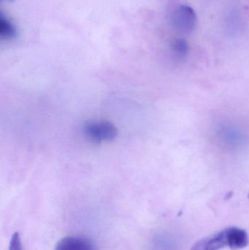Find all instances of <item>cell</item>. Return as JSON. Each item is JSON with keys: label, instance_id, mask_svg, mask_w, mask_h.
<instances>
[{"label": "cell", "instance_id": "obj_1", "mask_svg": "<svg viewBox=\"0 0 249 250\" xmlns=\"http://www.w3.org/2000/svg\"><path fill=\"white\" fill-rule=\"evenodd\" d=\"M85 132L94 141L103 142L114 140L116 137L117 129L111 123L96 122L86 125L85 126Z\"/></svg>", "mask_w": 249, "mask_h": 250}, {"label": "cell", "instance_id": "obj_8", "mask_svg": "<svg viewBox=\"0 0 249 250\" xmlns=\"http://www.w3.org/2000/svg\"><path fill=\"white\" fill-rule=\"evenodd\" d=\"M8 250H23L22 249L21 240H20L19 232H16L12 236Z\"/></svg>", "mask_w": 249, "mask_h": 250}, {"label": "cell", "instance_id": "obj_10", "mask_svg": "<svg viewBox=\"0 0 249 250\" xmlns=\"http://www.w3.org/2000/svg\"></svg>", "mask_w": 249, "mask_h": 250}, {"label": "cell", "instance_id": "obj_3", "mask_svg": "<svg viewBox=\"0 0 249 250\" xmlns=\"http://www.w3.org/2000/svg\"><path fill=\"white\" fill-rule=\"evenodd\" d=\"M55 250H95L90 240L77 236H67L57 242Z\"/></svg>", "mask_w": 249, "mask_h": 250}, {"label": "cell", "instance_id": "obj_6", "mask_svg": "<svg viewBox=\"0 0 249 250\" xmlns=\"http://www.w3.org/2000/svg\"><path fill=\"white\" fill-rule=\"evenodd\" d=\"M17 30L16 26L7 18L3 16L2 13L0 15V36L5 39H12L16 38Z\"/></svg>", "mask_w": 249, "mask_h": 250}, {"label": "cell", "instance_id": "obj_5", "mask_svg": "<svg viewBox=\"0 0 249 250\" xmlns=\"http://www.w3.org/2000/svg\"><path fill=\"white\" fill-rule=\"evenodd\" d=\"M226 230L228 246L232 250L244 249L249 245V236L246 230L238 228H229Z\"/></svg>", "mask_w": 249, "mask_h": 250}, {"label": "cell", "instance_id": "obj_7", "mask_svg": "<svg viewBox=\"0 0 249 250\" xmlns=\"http://www.w3.org/2000/svg\"><path fill=\"white\" fill-rule=\"evenodd\" d=\"M172 51L179 56L184 57L188 54L190 51V46L188 42L184 39H176L173 41L172 44Z\"/></svg>", "mask_w": 249, "mask_h": 250}, {"label": "cell", "instance_id": "obj_2", "mask_svg": "<svg viewBox=\"0 0 249 250\" xmlns=\"http://www.w3.org/2000/svg\"><path fill=\"white\" fill-rule=\"evenodd\" d=\"M172 23L177 30L190 33L195 27L197 15L190 6L181 5L174 13Z\"/></svg>", "mask_w": 249, "mask_h": 250}, {"label": "cell", "instance_id": "obj_4", "mask_svg": "<svg viewBox=\"0 0 249 250\" xmlns=\"http://www.w3.org/2000/svg\"><path fill=\"white\" fill-rule=\"evenodd\" d=\"M226 246H228V240L225 230L199 241L191 250H219Z\"/></svg>", "mask_w": 249, "mask_h": 250}, {"label": "cell", "instance_id": "obj_9", "mask_svg": "<svg viewBox=\"0 0 249 250\" xmlns=\"http://www.w3.org/2000/svg\"><path fill=\"white\" fill-rule=\"evenodd\" d=\"M7 1H14V0H7Z\"/></svg>", "mask_w": 249, "mask_h": 250}]
</instances>
